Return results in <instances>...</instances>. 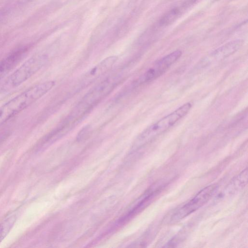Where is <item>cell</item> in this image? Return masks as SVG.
Here are the masks:
<instances>
[{
	"instance_id": "obj_4",
	"label": "cell",
	"mask_w": 248,
	"mask_h": 248,
	"mask_svg": "<svg viewBox=\"0 0 248 248\" xmlns=\"http://www.w3.org/2000/svg\"><path fill=\"white\" fill-rule=\"evenodd\" d=\"M217 188L216 185L212 184L202 189L174 213L170 220V222H177L200 208L212 197Z\"/></svg>"
},
{
	"instance_id": "obj_11",
	"label": "cell",
	"mask_w": 248,
	"mask_h": 248,
	"mask_svg": "<svg viewBox=\"0 0 248 248\" xmlns=\"http://www.w3.org/2000/svg\"><path fill=\"white\" fill-rule=\"evenodd\" d=\"M91 130V126L89 125H86L82 127L78 135L77 138L81 140L86 137Z\"/></svg>"
},
{
	"instance_id": "obj_9",
	"label": "cell",
	"mask_w": 248,
	"mask_h": 248,
	"mask_svg": "<svg viewBox=\"0 0 248 248\" xmlns=\"http://www.w3.org/2000/svg\"><path fill=\"white\" fill-rule=\"evenodd\" d=\"M23 55V51L16 52L0 62V81L19 62Z\"/></svg>"
},
{
	"instance_id": "obj_6",
	"label": "cell",
	"mask_w": 248,
	"mask_h": 248,
	"mask_svg": "<svg viewBox=\"0 0 248 248\" xmlns=\"http://www.w3.org/2000/svg\"><path fill=\"white\" fill-rule=\"evenodd\" d=\"M243 43V41L237 40L228 42L218 47L201 61L202 65L221 61L239 50Z\"/></svg>"
},
{
	"instance_id": "obj_7",
	"label": "cell",
	"mask_w": 248,
	"mask_h": 248,
	"mask_svg": "<svg viewBox=\"0 0 248 248\" xmlns=\"http://www.w3.org/2000/svg\"><path fill=\"white\" fill-rule=\"evenodd\" d=\"M118 57L111 56L106 58L87 72L82 79L83 85H88L108 71L115 63Z\"/></svg>"
},
{
	"instance_id": "obj_8",
	"label": "cell",
	"mask_w": 248,
	"mask_h": 248,
	"mask_svg": "<svg viewBox=\"0 0 248 248\" xmlns=\"http://www.w3.org/2000/svg\"><path fill=\"white\" fill-rule=\"evenodd\" d=\"M112 87V83L109 80L100 83L84 96L78 108L81 109L83 107V108H86L92 106L110 91Z\"/></svg>"
},
{
	"instance_id": "obj_1",
	"label": "cell",
	"mask_w": 248,
	"mask_h": 248,
	"mask_svg": "<svg viewBox=\"0 0 248 248\" xmlns=\"http://www.w3.org/2000/svg\"><path fill=\"white\" fill-rule=\"evenodd\" d=\"M53 80L31 87L0 107V126L41 98L55 86Z\"/></svg>"
},
{
	"instance_id": "obj_3",
	"label": "cell",
	"mask_w": 248,
	"mask_h": 248,
	"mask_svg": "<svg viewBox=\"0 0 248 248\" xmlns=\"http://www.w3.org/2000/svg\"><path fill=\"white\" fill-rule=\"evenodd\" d=\"M46 61L44 56L31 57L4 80L0 91L7 92L17 88L38 72L45 65Z\"/></svg>"
},
{
	"instance_id": "obj_10",
	"label": "cell",
	"mask_w": 248,
	"mask_h": 248,
	"mask_svg": "<svg viewBox=\"0 0 248 248\" xmlns=\"http://www.w3.org/2000/svg\"><path fill=\"white\" fill-rule=\"evenodd\" d=\"M16 219V215H11L5 219L0 225V243L9 233L14 225Z\"/></svg>"
},
{
	"instance_id": "obj_5",
	"label": "cell",
	"mask_w": 248,
	"mask_h": 248,
	"mask_svg": "<svg viewBox=\"0 0 248 248\" xmlns=\"http://www.w3.org/2000/svg\"><path fill=\"white\" fill-rule=\"evenodd\" d=\"M182 52L177 50L157 60L142 77L144 82L152 81L161 76L181 57Z\"/></svg>"
},
{
	"instance_id": "obj_2",
	"label": "cell",
	"mask_w": 248,
	"mask_h": 248,
	"mask_svg": "<svg viewBox=\"0 0 248 248\" xmlns=\"http://www.w3.org/2000/svg\"><path fill=\"white\" fill-rule=\"evenodd\" d=\"M192 104L186 103L145 129L138 137L136 146H141L171 127L177 121L186 115Z\"/></svg>"
}]
</instances>
